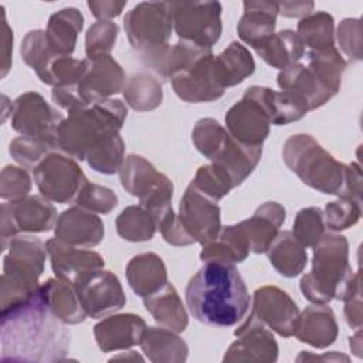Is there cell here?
<instances>
[{"label":"cell","instance_id":"obj_1","mask_svg":"<svg viewBox=\"0 0 363 363\" xmlns=\"http://www.w3.org/2000/svg\"><path fill=\"white\" fill-rule=\"evenodd\" d=\"M48 303L45 284L1 308V362H61L69 352L71 335Z\"/></svg>","mask_w":363,"mask_h":363},{"label":"cell","instance_id":"obj_23","mask_svg":"<svg viewBox=\"0 0 363 363\" xmlns=\"http://www.w3.org/2000/svg\"><path fill=\"white\" fill-rule=\"evenodd\" d=\"M244 14L237 24L238 37L257 50L274 33L278 14V3L244 1Z\"/></svg>","mask_w":363,"mask_h":363},{"label":"cell","instance_id":"obj_12","mask_svg":"<svg viewBox=\"0 0 363 363\" xmlns=\"http://www.w3.org/2000/svg\"><path fill=\"white\" fill-rule=\"evenodd\" d=\"M74 286L86 316L94 319L119 311L126 302L118 277L102 268L82 274Z\"/></svg>","mask_w":363,"mask_h":363},{"label":"cell","instance_id":"obj_42","mask_svg":"<svg viewBox=\"0 0 363 363\" xmlns=\"http://www.w3.org/2000/svg\"><path fill=\"white\" fill-rule=\"evenodd\" d=\"M333 17L326 11H315L298 23V35L309 50H322L333 45Z\"/></svg>","mask_w":363,"mask_h":363},{"label":"cell","instance_id":"obj_17","mask_svg":"<svg viewBox=\"0 0 363 363\" xmlns=\"http://www.w3.org/2000/svg\"><path fill=\"white\" fill-rule=\"evenodd\" d=\"M238 339L228 347L224 362H274L278 354V345L272 333L252 315L234 332Z\"/></svg>","mask_w":363,"mask_h":363},{"label":"cell","instance_id":"obj_14","mask_svg":"<svg viewBox=\"0 0 363 363\" xmlns=\"http://www.w3.org/2000/svg\"><path fill=\"white\" fill-rule=\"evenodd\" d=\"M125 86V72L122 67L109 55L86 58V69L77 84L82 101L91 106L96 102L111 99Z\"/></svg>","mask_w":363,"mask_h":363},{"label":"cell","instance_id":"obj_44","mask_svg":"<svg viewBox=\"0 0 363 363\" xmlns=\"http://www.w3.org/2000/svg\"><path fill=\"white\" fill-rule=\"evenodd\" d=\"M309 67H312L323 81L337 92L342 82V75L346 69V61L335 48V45L322 50H309Z\"/></svg>","mask_w":363,"mask_h":363},{"label":"cell","instance_id":"obj_57","mask_svg":"<svg viewBox=\"0 0 363 363\" xmlns=\"http://www.w3.org/2000/svg\"><path fill=\"white\" fill-rule=\"evenodd\" d=\"M313 9L312 1H284L278 3V13L285 17H306Z\"/></svg>","mask_w":363,"mask_h":363},{"label":"cell","instance_id":"obj_52","mask_svg":"<svg viewBox=\"0 0 363 363\" xmlns=\"http://www.w3.org/2000/svg\"><path fill=\"white\" fill-rule=\"evenodd\" d=\"M31 190V179L23 167L6 166L1 172L0 196L3 199L17 200L26 197Z\"/></svg>","mask_w":363,"mask_h":363},{"label":"cell","instance_id":"obj_29","mask_svg":"<svg viewBox=\"0 0 363 363\" xmlns=\"http://www.w3.org/2000/svg\"><path fill=\"white\" fill-rule=\"evenodd\" d=\"M146 311L163 328L174 332H183L187 328V313L183 302L172 284H166L157 292L143 298Z\"/></svg>","mask_w":363,"mask_h":363},{"label":"cell","instance_id":"obj_37","mask_svg":"<svg viewBox=\"0 0 363 363\" xmlns=\"http://www.w3.org/2000/svg\"><path fill=\"white\" fill-rule=\"evenodd\" d=\"M163 173L157 172L150 162L139 155H129L119 170L122 187L135 197L146 196L162 179Z\"/></svg>","mask_w":363,"mask_h":363},{"label":"cell","instance_id":"obj_2","mask_svg":"<svg viewBox=\"0 0 363 363\" xmlns=\"http://www.w3.org/2000/svg\"><path fill=\"white\" fill-rule=\"evenodd\" d=\"M186 303L199 322L225 328L244 319L251 296L234 264L207 261L190 278Z\"/></svg>","mask_w":363,"mask_h":363},{"label":"cell","instance_id":"obj_30","mask_svg":"<svg viewBox=\"0 0 363 363\" xmlns=\"http://www.w3.org/2000/svg\"><path fill=\"white\" fill-rule=\"evenodd\" d=\"M213 69L218 84L225 89L250 77L255 69V62L242 44L233 41L221 54L214 57Z\"/></svg>","mask_w":363,"mask_h":363},{"label":"cell","instance_id":"obj_43","mask_svg":"<svg viewBox=\"0 0 363 363\" xmlns=\"http://www.w3.org/2000/svg\"><path fill=\"white\" fill-rule=\"evenodd\" d=\"M156 230L153 217L142 206H129L116 218V231L128 241H147Z\"/></svg>","mask_w":363,"mask_h":363},{"label":"cell","instance_id":"obj_36","mask_svg":"<svg viewBox=\"0 0 363 363\" xmlns=\"http://www.w3.org/2000/svg\"><path fill=\"white\" fill-rule=\"evenodd\" d=\"M44 284L50 308L58 319L67 325H77L85 320L86 313L81 305L74 284L61 278H50Z\"/></svg>","mask_w":363,"mask_h":363},{"label":"cell","instance_id":"obj_39","mask_svg":"<svg viewBox=\"0 0 363 363\" xmlns=\"http://www.w3.org/2000/svg\"><path fill=\"white\" fill-rule=\"evenodd\" d=\"M123 98L135 111H152L162 104V85L149 74H136L125 84Z\"/></svg>","mask_w":363,"mask_h":363},{"label":"cell","instance_id":"obj_5","mask_svg":"<svg viewBox=\"0 0 363 363\" xmlns=\"http://www.w3.org/2000/svg\"><path fill=\"white\" fill-rule=\"evenodd\" d=\"M126 113V106L119 99H106L69 112L58 128V147L84 160L102 138L121 130Z\"/></svg>","mask_w":363,"mask_h":363},{"label":"cell","instance_id":"obj_35","mask_svg":"<svg viewBox=\"0 0 363 363\" xmlns=\"http://www.w3.org/2000/svg\"><path fill=\"white\" fill-rule=\"evenodd\" d=\"M142 350L152 362H184L187 345L177 332L167 328H146L140 342Z\"/></svg>","mask_w":363,"mask_h":363},{"label":"cell","instance_id":"obj_33","mask_svg":"<svg viewBox=\"0 0 363 363\" xmlns=\"http://www.w3.org/2000/svg\"><path fill=\"white\" fill-rule=\"evenodd\" d=\"M255 51L268 65L285 69L286 67L296 64L305 55V45L298 33L282 30L274 33Z\"/></svg>","mask_w":363,"mask_h":363},{"label":"cell","instance_id":"obj_53","mask_svg":"<svg viewBox=\"0 0 363 363\" xmlns=\"http://www.w3.org/2000/svg\"><path fill=\"white\" fill-rule=\"evenodd\" d=\"M52 101L61 106L62 109L69 112L78 111V109H84L88 105L82 101L77 84H71V85H61V86H54L52 92H51Z\"/></svg>","mask_w":363,"mask_h":363},{"label":"cell","instance_id":"obj_20","mask_svg":"<svg viewBox=\"0 0 363 363\" xmlns=\"http://www.w3.org/2000/svg\"><path fill=\"white\" fill-rule=\"evenodd\" d=\"M55 238L74 247H95L104 238V223L92 211L71 207L57 218Z\"/></svg>","mask_w":363,"mask_h":363},{"label":"cell","instance_id":"obj_32","mask_svg":"<svg viewBox=\"0 0 363 363\" xmlns=\"http://www.w3.org/2000/svg\"><path fill=\"white\" fill-rule=\"evenodd\" d=\"M82 27L84 17L77 9H61L48 20L45 30L47 41L58 55H69L75 50L77 37Z\"/></svg>","mask_w":363,"mask_h":363},{"label":"cell","instance_id":"obj_21","mask_svg":"<svg viewBox=\"0 0 363 363\" xmlns=\"http://www.w3.org/2000/svg\"><path fill=\"white\" fill-rule=\"evenodd\" d=\"M45 244L57 278L74 284L82 274L104 268V258L98 252L86 248H77L57 238H51Z\"/></svg>","mask_w":363,"mask_h":363},{"label":"cell","instance_id":"obj_49","mask_svg":"<svg viewBox=\"0 0 363 363\" xmlns=\"http://www.w3.org/2000/svg\"><path fill=\"white\" fill-rule=\"evenodd\" d=\"M360 201L340 197L339 200L326 204L323 221L329 230L340 231L356 224L360 218Z\"/></svg>","mask_w":363,"mask_h":363},{"label":"cell","instance_id":"obj_11","mask_svg":"<svg viewBox=\"0 0 363 363\" xmlns=\"http://www.w3.org/2000/svg\"><path fill=\"white\" fill-rule=\"evenodd\" d=\"M10 113L11 126L21 136L41 139L58 147V128L64 118L40 94L26 92L20 95L13 102Z\"/></svg>","mask_w":363,"mask_h":363},{"label":"cell","instance_id":"obj_7","mask_svg":"<svg viewBox=\"0 0 363 363\" xmlns=\"http://www.w3.org/2000/svg\"><path fill=\"white\" fill-rule=\"evenodd\" d=\"M123 27L132 48L153 69L170 47L173 27L170 3H139L125 16Z\"/></svg>","mask_w":363,"mask_h":363},{"label":"cell","instance_id":"obj_13","mask_svg":"<svg viewBox=\"0 0 363 363\" xmlns=\"http://www.w3.org/2000/svg\"><path fill=\"white\" fill-rule=\"evenodd\" d=\"M176 216L190 238L201 245L213 241L221 230L220 207L191 184L186 189Z\"/></svg>","mask_w":363,"mask_h":363},{"label":"cell","instance_id":"obj_6","mask_svg":"<svg viewBox=\"0 0 363 363\" xmlns=\"http://www.w3.org/2000/svg\"><path fill=\"white\" fill-rule=\"evenodd\" d=\"M6 247L9 251L3 259L1 308L24 299L40 286L38 278L47 254V244L33 235H16L3 250Z\"/></svg>","mask_w":363,"mask_h":363},{"label":"cell","instance_id":"obj_18","mask_svg":"<svg viewBox=\"0 0 363 363\" xmlns=\"http://www.w3.org/2000/svg\"><path fill=\"white\" fill-rule=\"evenodd\" d=\"M277 82L282 91L299 98L308 111L322 106L336 94L312 67L299 62L281 69Z\"/></svg>","mask_w":363,"mask_h":363},{"label":"cell","instance_id":"obj_47","mask_svg":"<svg viewBox=\"0 0 363 363\" xmlns=\"http://www.w3.org/2000/svg\"><path fill=\"white\" fill-rule=\"evenodd\" d=\"M303 247H313L325 234L323 213L318 207L302 208L294 221L291 231Z\"/></svg>","mask_w":363,"mask_h":363},{"label":"cell","instance_id":"obj_51","mask_svg":"<svg viewBox=\"0 0 363 363\" xmlns=\"http://www.w3.org/2000/svg\"><path fill=\"white\" fill-rule=\"evenodd\" d=\"M118 37V26L112 21H96L92 24L85 37V50L86 57H98L109 54L113 48Z\"/></svg>","mask_w":363,"mask_h":363},{"label":"cell","instance_id":"obj_31","mask_svg":"<svg viewBox=\"0 0 363 363\" xmlns=\"http://www.w3.org/2000/svg\"><path fill=\"white\" fill-rule=\"evenodd\" d=\"M250 248L242 231L241 224L223 227L217 237L204 244L200 252V258L203 261H218L227 264L242 262L248 257Z\"/></svg>","mask_w":363,"mask_h":363},{"label":"cell","instance_id":"obj_22","mask_svg":"<svg viewBox=\"0 0 363 363\" xmlns=\"http://www.w3.org/2000/svg\"><path fill=\"white\" fill-rule=\"evenodd\" d=\"M146 332L145 320L133 313L108 316L94 326V335L101 350L111 352L140 345Z\"/></svg>","mask_w":363,"mask_h":363},{"label":"cell","instance_id":"obj_55","mask_svg":"<svg viewBox=\"0 0 363 363\" xmlns=\"http://www.w3.org/2000/svg\"><path fill=\"white\" fill-rule=\"evenodd\" d=\"M126 1H88V7L99 21H111V18L119 16Z\"/></svg>","mask_w":363,"mask_h":363},{"label":"cell","instance_id":"obj_46","mask_svg":"<svg viewBox=\"0 0 363 363\" xmlns=\"http://www.w3.org/2000/svg\"><path fill=\"white\" fill-rule=\"evenodd\" d=\"M227 136L228 132L211 118L200 119L191 132L194 146L201 155H204L210 160L220 150Z\"/></svg>","mask_w":363,"mask_h":363},{"label":"cell","instance_id":"obj_15","mask_svg":"<svg viewBox=\"0 0 363 363\" xmlns=\"http://www.w3.org/2000/svg\"><path fill=\"white\" fill-rule=\"evenodd\" d=\"M225 125L227 132L235 140L250 146H262L269 133L271 121L261 104L245 91L241 101L225 113Z\"/></svg>","mask_w":363,"mask_h":363},{"label":"cell","instance_id":"obj_9","mask_svg":"<svg viewBox=\"0 0 363 363\" xmlns=\"http://www.w3.org/2000/svg\"><path fill=\"white\" fill-rule=\"evenodd\" d=\"M33 176L43 197L57 203H68L77 199L88 182L74 159L54 152L33 169Z\"/></svg>","mask_w":363,"mask_h":363},{"label":"cell","instance_id":"obj_34","mask_svg":"<svg viewBox=\"0 0 363 363\" xmlns=\"http://www.w3.org/2000/svg\"><path fill=\"white\" fill-rule=\"evenodd\" d=\"M265 252L268 254L271 265L281 275L288 278L299 275L308 261L305 247L294 237L291 231L277 234Z\"/></svg>","mask_w":363,"mask_h":363},{"label":"cell","instance_id":"obj_4","mask_svg":"<svg viewBox=\"0 0 363 363\" xmlns=\"http://www.w3.org/2000/svg\"><path fill=\"white\" fill-rule=\"evenodd\" d=\"M282 159L312 189L325 194L352 199L349 166L337 162L311 135L299 133L291 136L282 147Z\"/></svg>","mask_w":363,"mask_h":363},{"label":"cell","instance_id":"obj_50","mask_svg":"<svg viewBox=\"0 0 363 363\" xmlns=\"http://www.w3.org/2000/svg\"><path fill=\"white\" fill-rule=\"evenodd\" d=\"M77 206L92 211L106 214L118 204V196L113 190L86 182L75 199Z\"/></svg>","mask_w":363,"mask_h":363},{"label":"cell","instance_id":"obj_24","mask_svg":"<svg viewBox=\"0 0 363 363\" xmlns=\"http://www.w3.org/2000/svg\"><path fill=\"white\" fill-rule=\"evenodd\" d=\"M294 335L303 343L313 347H326L337 336V323L333 311L325 305L308 306L298 315L294 325Z\"/></svg>","mask_w":363,"mask_h":363},{"label":"cell","instance_id":"obj_19","mask_svg":"<svg viewBox=\"0 0 363 363\" xmlns=\"http://www.w3.org/2000/svg\"><path fill=\"white\" fill-rule=\"evenodd\" d=\"M213 60V52H208L190 69L172 78V86L180 99L193 104L210 102L224 94V88L216 78Z\"/></svg>","mask_w":363,"mask_h":363},{"label":"cell","instance_id":"obj_48","mask_svg":"<svg viewBox=\"0 0 363 363\" xmlns=\"http://www.w3.org/2000/svg\"><path fill=\"white\" fill-rule=\"evenodd\" d=\"M57 147L41 139L30 136H18L10 142L9 152L11 157L27 169H34L47 155L54 152Z\"/></svg>","mask_w":363,"mask_h":363},{"label":"cell","instance_id":"obj_41","mask_svg":"<svg viewBox=\"0 0 363 363\" xmlns=\"http://www.w3.org/2000/svg\"><path fill=\"white\" fill-rule=\"evenodd\" d=\"M20 52L23 61L35 71V74L43 82H45L50 64L55 57H58V54L54 52V50L50 47L45 31H28L21 43Z\"/></svg>","mask_w":363,"mask_h":363},{"label":"cell","instance_id":"obj_10","mask_svg":"<svg viewBox=\"0 0 363 363\" xmlns=\"http://www.w3.org/2000/svg\"><path fill=\"white\" fill-rule=\"evenodd\" d=\"M55 207L40 196H26L3 203L0 210L1 245L20 233H44L55 227Z\"/></svg>","mask_w":363,"mask_h":363},{"label":"cell","instance_id":"obj_40","mask_svg":"<svg viewBox=\"0 0 363 363\" xmlns=\"http://www.w3.org/2000/svg\"><path fill=\"white\" fill-rule=\"evenodd\" d=\"M125 143L119 132H113L102 138L86 155V162L98 173L113 174L121 170L123 163Z\"/></svg>","mask_w":363,"mask_h":363},{"label":"cell","instance_id":"obj_58","mask_svg":"<svg viewBox=\"0 0 363 363\" xmlns=\"http://www.w3.org/2000/svg\"><path fill=\"white\" fill-rule=\"evenodd\" d=\"M11 48H13V33L9 28L6 17L3 16V72H1V77H4L9 71Z\"/></svg>","mask_w":363,"mask_h":363},{"label":"cell","instance_id":"obj_56","mask_svg":"<svg viewBox=\"0 0 363 363\" xmlns=\"http://www.w3.org/2000/svg\"><path fill=\"white\" fill-rule=\"evenodd\" d=\"M345 316L346 322L350 328L356 330L362 326V301H360V291L347 296L345 299Z\"/></svg>","mask_w":363,"mask_h":363},{"label":"cell","instance_id":"obj_45","mask_svg":"<svg viewBox=\"0 0 363 363\" xmlns=\"http://www.w3.org/2000/svg\"><path fill=\"white\" fill-rule=\"evenodd\" d=\"M190 184L214 201L223 199L233 187H235L230 174L216 163L201 166Z\"/></svg>","mask_w":363,"mask_h":363},{"label":"cell","instance_id":"obj_38","mask_svg":"<svg viewBox=\"0 0 363 363\" xmlns=\"http://www.w3.org/2000/svg\"><path fill=\"white\" fill-rule=\"evenodd\" d=\"M208 52H211L210 48H203L182 40L177 44L169 47L153 71L163 79H172L173 77L190 69Z\"/></svg>","mask_w":363,"mask_h":363},{"label":"cell","instance_id":"obj_3","mask_svg":"<svg viewBox=\"0 0 363 363\" xmlns=\"http://www.w3.org/2000/svg\"><path fill=\"white\" fill-rule=\"evenodd\" d=\"M301 291L312 302L325 305L332 299H346L360 291V275L347 262V240L337 234H323L313 245L312 271L302 277Z\"/></svg>","mask_w":363,"mask_h":363},{"label":"cell","instance_id":"obj_16","mask_svg":"<svg viewBox=\"0 0 363 363\" xmlns=\"http://www.w3.org/2000/svg\"><path fill=\"white\" fill-rule=\"evenodd\" d=\"M251 313L269 329L284 337L294 335V325L298 318V306L292 298L277 286H262L254 292Z\"/></svg>","mask_w":363,"mask_h":363},{"label":"cell","instance_id":"obj_54","mask_svg":"<svg viewBox=\"0 0 363 363\" xmlns=\"http://www.w3.org/2000/svg\"><path fill=\"white\" fill-rule=\"evenodd\" d=\"M350 27H352V18H346L340 23L337 30V41L340 44V48L345 51V54L350 60H360V44H362V31L356 33L354 35H350Z\"/></svg>","mask_w":363,"mask_h":363},{"label":"cell","instance_id":"obj_8","mask_svg":"<svg viewBox=\"0 0 363 363\" xmlns=\"http://www.w3.org/2000/svg\"><path fill=\"white\" fill-rule=\"evenodd\" d=\"M170 9L180 40L210 50L220 40L223 27L218 1H174Z\"/></svg>","mask_w":363,"mask_h":363},{"label":"cell","instance_id":"obj_27","mask_svg":"<svg viewBox=\"0 0 363 363\" xmlns=\"http://www.w3.org/2000/svg\"><path fill=\"white\" fill-rule=\"evenodd\" d=\"M247 92L261 104L271 125H288L299 121L309 112L299 98L286 91H274L271 88L254 85L250 86Z\"/></svg>","mask_w":363,"mask_h":363},{"label":"cell","instance_id":"obj_25","mask_svg":"<svg viewBox=\"0 0 363 363\" xmlns=\"http://www.w3.org/2000/svg\"><path fill=\"white\" fill-rule=\"evenodd\" d=\"M285 221V208L275 201H267L257 208L254 216L241 221L250 251L265 252Z\"/></svg>","mask_w":363,"mask_h":363},{"label":"cell","instance_id":"obj_26","mask_svg":"<svg viewBox=\"0 0 363 363\" xmlns=\"http://www.w3.org/2000/svg\"><path fill=\"white\" fill-rule=\"evenodd\" d=\"M262 153V146H250L235 140L230 133L223 146L211 159L221 166L231 177L234 186L241 184L255 169Z\"/></svg>","mask_w":363,"mask_h":363},{"label":"cell","instance_id":"obj_28","mask_svg":"<svg viewBox=\"0 0 363 363\" xmlns=\"http://www.w3.org/2000/svg\"><path fill=\"white\" fill-rule=\"evenodd\" d=\"M126 278L130 288L142 298L157 292L167 284L164 262L153 252L133 257L126 267Z\"/></svg>","mask_w":363,"mask_h":363}]
</instances>
